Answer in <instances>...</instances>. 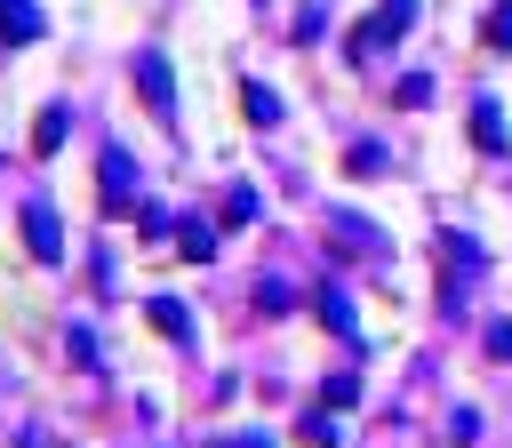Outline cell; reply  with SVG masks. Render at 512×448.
Segmentation results:
<instances>
[{
	"mask_svg": "<svg viewBox=\"0 0 512 448\" xmlns=\"http://www.w3.org/2000/svg\"><path fill=\"white\" fill-rule=\"evenodd\" d=\"M416 24V0H376L360 24H352V64H368V56H384L400 32Z\"/></svg>",
	"mask_w": 512,
	"mask_h": 448,
	"instance_id": "obj_1",
	"label": "cell"
},
{
	"mask_svg": "<svg viewBox=\"0 0 512 448\" xmlns=\"http://www.w3.org/2000/svg\"><path fill=\"white\" fill-rule=\"evenodd\" d=\"M176 248H184L192 264H208V256H216V232H208L200 216H184V232H176Z\"/></svg>",
	"mask_w": 512,
	"mask_h": 448,
	"instance_id": "obj_10",
	"label": "cell"
},
{
	"mask_svg": "<svg viewBox=\"0 0 512 448\" xmlns=\"http://www.w3.org/2000/svg\"><path fill=\"white\" fill-rule=\"evenodd\" d=\"M240 112H248L256 128H280V96H272V88H256V80L240 88Z\"/></svg>",
	"mask_w": 512,
	"mask_h": 448,
	"instance_id": "obj_9",
	"label": "cell"
},
{
	"mask_svg": "<svg viewBox=\"0 0 512 448\" xmlns=\"http://www.w3.org/2000/svg\"><path fill=\"white\" fill-rule=\"evenodd\" d=\"M488 360H512V320H488Z\"/></svg>",
	"mask_w": 512,
	"mask_h": 448,
	"instance_id": "obj_18",
	"label": "cell"
},
{
	"mask_svg": "<svg viewBox=\"0 0 512 448\" xmlns=\"http://www.w3.org/2000/svg\"><path fill=\"white\" fill-rule=\"evenodd\" d=\"M312 304H320V320H328L336 336H352V304H344V288H320Z\"/></svg>",
	"mask_w": 512,
	"mask_h": 448,
	"instance_id": "obj_12",
	"label": "cell"
},
{
	"mask_svg": "<svg viewBox=\"0 0 512 448\" xmlns=\"http://www.w3.org/2000/svg\"><path fill=\"white\" fill-rule=\"evenodd\" d=\"M40 32H48V24H40V0H0V40L24 48V40H40Z\"/></svg>",
	"mask_w": 512,
	"mask_h": 448,
	"instance_id": "obj_5",
	"label": "cell"
},
{
	"mask_svg": "<svg viewBox=\"0 0 512 448\" xmlns=\"http://www.w3.org/2000/svg\"><path fill=\"white\" fill-rule=\"evenodd\" d=\"M208 448H272V440H208Z\"/></svg>",
	"mask_w": 512,
	"mask_h": 448,
	"instance_id": "obj_19",
	"label": "cell"
},
{
	"mask_svg": "<svg viewBox=\"0 0 512 448\" xmlns=\"http://www.w3.org/2000/svg\"><path fill=\"white\" fill-rule=\"evenodd\" d=\"M144 320H152L160 336H176V344H192V312H184L176 296H152V304H144Z\"/></svg>",
	"mask_w": 512,
	"mask_h": 448,
	"instance_id": "obj_8",
	"label": "cell"
},
{
	"mask_svg": "<svg viewBox=\"0 0 512 448\" xmlns=\"http://www.w3.org/2000/svg\"><path fill=\"white\" fill-rule=\"evenodd\" d=\"M472 144H480V152H488V160H504V144H512V136H504V112H496V104H488V96H480V104H472Z\"/></svg>",
	"mask_w": 512,
	"mask_h": 448,
	"instance_id": "obj_7",
	"label": "cell"
},
{
	"mask_svg": "<svg viewBox=\"0 0 512 448\" xmlns=\"http://www.w3.org/2000/svg\"><path fill=\"white\" fill-rule=\"evenodd\" d=\"M480 40H488V48H512V0H504V8H488V16H480Z\"/></svg>",
	"mask_w": 512,
	"mask_h": 448,
	"instance_id": "obj_13",
	"label": "cell"
},
{
	"mask_svg": "<svg viewBox=\"0 0 512 448\" xmlns=\"http://www.w3.org/2000/svg\"><path fill=\"white\" fill-rule=\"evenodd\" d=\"M296 440H304V448H336V424H328V416H304Z\"/></svg>",
	"mask_w": 512,
	"mask_h": 448,
	"instance_id": "obj_16",
	"label": "cell"
},
{
	"mask_svg": "<svg viewBox=\"0 0 512 448\" xmlns=\"http://www.w3.org/2000/svg\"><path fill=\"white\" fill-rule=\"evenodd\" d=\"M96 192H104V200H112V208H120V200H136V160H128V152H120V144H112V152H104V168H96Z\"/></svg>",
	"mask_w": 512,
	"mask_h": 448,
	"instance_id": "obj_4",
	"label": "cell"
},
{
	"mask_svg": "<svg viewBox=\"0 0 512 448\" xmlns=\"http://www.w3.org/2000/svg\"><path fill=\"white\" fill-rule=\"evenodd\" d=\"M376 168H384V144H352L344 152V176H376Z\"/></svg>",
	"mask_w": 512,
	"mask_h": 448,
	"instance_id": "obj_14",
	"label": "cell"
},
{
	"mask_svg": "<svg viewBox=\"0 0 512 448\" xmlns=\"http://www.w3.org/2000/svg\"><path fill=\"white\" fill-rule=\"evenodd\" d=\"M256 208H264L256 184H232V192H224V224H256Z\"/></svg>",
	"mask_w": 512,
	"mask_h": 448,
	"instance_id": "obj_11",
	"label": "cell"
},
{
	"mask_svg": "<svg viewBox=\"0 0 512 448\" xmlns=\"http://www.w3.org/2000/svg\"><path fill=\"white\" fill-rule=\"evenodd\" d=\"M320 400H328V408H352V400H360V384H352V376H328V384H320Z\"/></svg>",
	"mask_w": 512,
	"mask_h": 448,
	"instance_id": "obj_17",
	"label": "cell"
},
{
	"mask_svg": "<svg viewBox=\"0 0 512 448\" xmlns=\"http://www.w3.org/2000/svg\"><path fill=\"white\" fill-rule=\"evenodd\" d=\"M64 136H72V112H64V104H40V120H32V160H48Z\"/></svg>",
	"mask_w": 512,
	"mask_h": 448,
	"instance_id": "obj_6",
	"label": "cell"
},
{
	"mask_svg": "<svg viewBox=\"0 0 512 448\" xmlns=\"http://www.w3.org/2000/svg\"><path fill=\"white\" fill-rule=\"evenodd\" d=\"M16 224H24V248H32L40 264H56V256H64V224H56V208H48V200H24V216H16Z\"/></svg>",
	"mask_w": 512,
	"mask_h": 448,
	"instance_id": "obj_2",
	"label": "cell"
},
{
	"mask_svg": "<svg viewBox=\"0 0 512 448\" xmlns=\"http://www.w3.org/2000/svg\"><path fill=\"white\" fill-rule=\"evenodd\" d=\"M136 88H144V104H152L160 120L176 112V72H168V56H160V48H144V56H136Z\"/></svg>",
	"mask_w": 512,
	"mask_h": 448,
	"instance_id": "obj_3",
	"label": "cell"
},
{
	"mask_svg": "<svg viewBox=\"0 0 512 448\" xmlns=\"http://www.w3.org/2000/svg\"><path fill=\"white\" fill-rule=\"evenodd\" d=\"M392 104H408V112H416V104H432V80H424V72H408V80L392 88Z\"/></svg>",
	"mask_w": 512,
	"mask_h": 448,
	"instance_id": "obj_15",
	"label": "cell"
}]
</instances>
